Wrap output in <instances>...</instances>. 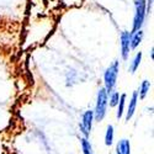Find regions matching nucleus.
Masks as SVG:
<instances>
[{
  "label": "nucleus",
  "mask_w": 154,
  "mask_h": 154,
  "mask_svg": "<svg viewBox=\"0 0 154 154\" xmlns=\"http://www.w3.org/2000/svg\"><path fill=\"white\" fill-rule=\"evenodd\" d=\"M119 70H120V62L115 60L111 66L105 70L104 74V83H105V90L109 94L113 91L115 86H116L117 76H119Z\"/></svg>",
  "instance_id": "obj_1"
},
{
  "label": "nucleus",
  "mask_w": 154,
  "mask_h": 154,
  "mask_svg": "<svg viewBox=\"0 0 154 154\" xmlns=\"http://www.w3.org/2000/svg\"><path fill=\"white\" fill-rule=\"evenodd\" d=\"M107 99L109 95L105 90V88H100L97 91V97H96V106L94 111V120L95 121H102L106 115V109H107Z\"/></svg>",
  "instance_id": "obj_2"
},
{
  "label": "nucleus",
  "mask_w": 154,
  "mask_h": 154,
  "mask_svg": "<svg viewBox=\"0 0 154 154\" xmlns=\"http://www.w3.org/2000/svg\"><path fill=\"white\" fill-rule=\"evenodd\" d=\"M134 8H136V12H134V19H133L132 32L139 31L143 26L144 19L147 15V2L146 0H134Z\"/></svg>",
  "instance_id": "obj_3"
},
{
  "label": "nucleus",
  "mask_w": 154,
  "mask_h": 154,
  "mask_svg": "<svg viewBox=\"0 0 154 154\" xmlns=\"http://www.w3.org/2000/svg\"><path fill=\"white\" fill-rule=\"evenodd\" d=\"M93 122H94V111L91 110H88L83 113L82 116V122L79 125L80 127V131L84 134V138H88L89 134L91 132V128H93Z\"/></svg>",
  "instance_id": "obj_4"
},
{
  "label": "nucleus",
  "mask_w": 154,
  "mask_h": 154,
  "mask_svg": "<svg viewBox=\"0 0 154 154\" xmlns=\"http://www.w3.org/2000/svg\"><path fill=\"white\" fill-rule=\"evenodd\" d=\"M130 38H131V32H127V31H123L121 33V36H120V41H121V56H122V59H125V60L128 59V56H130V51H131Z\"/></svg>",
  "instance_id": "obj_5"
},
{
  "label": "nucleus",
  "mask_w": 154,
  "mask_h": 154,
  "mask_svg": "<svg viewBox=\"0 0 154 154\" xmlns=\"http://www.w3.org/2000/svg\"><path fill=\"white\" fill-rule=\"evenodd\" d=\"M137 101H138V93L133 91L131 100H130V104H128V107H127V111H126V121H130L133 117V115L136 112V107H137Z\"/></svg>",
  "instance_id": "obj_6"
},
{
  "label": "nucleus",
  "mask_w": 154,
  "mask_h": 154,
  "mask_svg": "<svg viewBox=\"0 0 154 154\" xmlns=\"http://www.w3.org/2000/svg\"><path fill=\"white\" fill-rule=\"evenodd\" d=\"M116 153L117 154H131V143L130 140L123 138L116 146Z\"/></svg>",
  "instance_id": "obj_7"
},
{
  "label": "nucleus",
  "mask_w": 154,
  "mask_h": 154,
  "mask_svg": "<svg viewBox=\"0 0 154 154\" xmlns=\"http://www.w3.org/2000/svg\"><path fill=\"white\" fill-rule=\"evenodd\" d=\"M142 38H143V31L139 30L136 32L131 33V38H130V47L131 49H134L139 46V43L142 42Z\"/></svg>",
  "instance_id": "obj_8"
},
{
  "label": "nucleus",
  "mask_w": 154,
  "mask_h": 154,
  "mask_svg": "<svg viewBox=\"0 0 154 154\" xmlns=\"http://www.w3.org/2000/svg\"><path fill=\"white\" fill-rule=\"evenodd\" d=\"M149 90H150V82L149 80H143L142 84H140V86H139V91H137L138 93V97L142 99V100L146 99V96L148 95Z\"/></svg>",
  "instance_id": "obj_9"
},
{
  "label": "nucleus",
  "mask_w": 154,
  "mask_h": 154,
  "mask_svg": "<svg viewBox=\"0 0 154 154\" xmlns=\"http://www.w3.org/2000/svg\"><path fill=\"white\" fill-rule=\"evenodd\" d=\"M126 94L120 95V100H119V104H117V119L120 120L123 116V112H125V105H126Z\"/></svg>",
  "instance_id": "obj_10"
},
{
  "label": "nucleus",
  "mask_w": 154,
  "mask_h": 154,
  "mask_svg": "<svg viewBox=\"0 0 154 154\" xmlns=\"http://www.w3.org/2000/svg\"><path fill=\"white\" fill-rule=\"evenodd\" d=\"M140 60H142V52H138V53L136 54V57L133 58V60L131 62V66H130V73H131V74L136 73V70L139 68Z\"/></svg>",
  "instance_id": "obj_11"
},
{
  "label": "nucleus",
  "mask_w": 154,
  "mask_h": 154,
  "mask_svg": "<svg viewBox=\"0 0 154 154\" xmlns=\"http://www.w3.org/2000/svg\"><path fill=\"white\" fill-rule=\"evenodd\" d=\"M112 143H113V126L109 125L106 128V134H105V144L110 147Z\"/></svg>",
  "instance_id": "obj_12"
},
{
  "label": "nucleus",
  "mask_w": 154,
  "mask_h": 154,
  "mask_svg": "<svg viewBox=\"0 0 154 154\" xmlns=\"http://www.w3.org/2000/svg\"><path fill=\"white\" fill-rule=\"evenodd\" d=\"M110 97L107 99V104H110V107H115L117 106L119 100H120V94L117 91H112L111 94H109Z\"/></svg>",
  "instance_id": "obj_13"
},
{
  "label": "nucleus",
  "mask_w": 154,
  "mask_h": 154,
  "mask_svg": "<svg viewBox=\"0 0 154 154\" xmlns=\"http://www.w3.org/2000/svg\"><path fill=\"white\" fill-rule=\"evenodd\" d=\"M82 148L84 154H93V147L88 140V138H82Z\"/></svg>",
  "instance_id": "obj_14"
},
{
  "label": "nucleus",
  "mask_w": 154,
  "mask_h": 154,
  "mask_svg": "<svg viewBox=\"0 0 154 154\" xmlns=\"http://www.w3.org/2000/svg\"><path fill=\"white\" fill-rule=\"evenodd\" d=\"M152 5H153V0H148V2H147V14H149V12H150Z\"/></svg>",
  "instance_id": "obj_15"
}]
</instances>
